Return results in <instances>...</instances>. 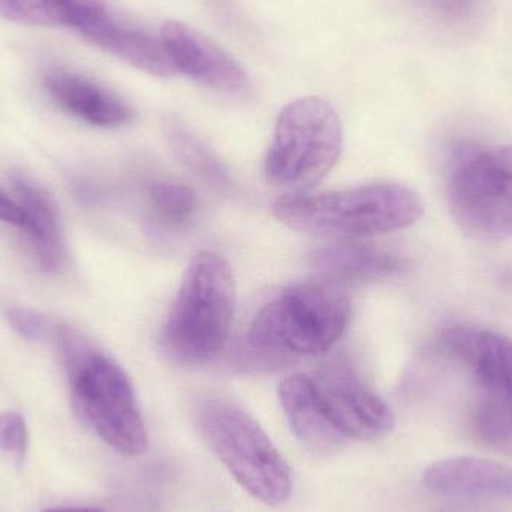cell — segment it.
Masks as SVG:
<instances>
[{
    "label": "cell",
    "instance_id": "1",
    "mask_svg": "<svg viewBox=\"0 0 512 512\" xmlns=\"http://www.w3.org/2000/svg\"><path fill=\"white\" fill-rule=\"evenodd\" d=\"M349 315L348 292L337 280L292 283L256 313L239 351L240 363L273 369L327 354L345 333Z\"/></svg>",
    "mask_w": 512,
    "mask_h": 512
},
{
    "label": "cell",
    "instance_id": "2",
    "mask_svg": "<svg viewBox=\"0 0 512 512\" xmlns=\"http://www.w3.org/2000/svg\"><path fill=\"white\" fill-rule=\"evenodd\" d=\"M423 200L400 183H375L321 194H289L271 206L289 230L325 239L381 236L417 224Z\"/></svg>",
    "mask_w": 512,
    "mask_h": 512
},
{
    "label": "cell",
    "instance_id": "3",
    "mask_svg": "<svg viewBox=\"0 0 512 512\" xmlns=\"http://www.w3.org/2000/svg\"><path fill=\"white\" fill-rule=\"evenodd\" d=\"M57 339L75 411L117 453L143 454L146 424L125 370L69 325L59 328Z\"/></svg>",
    "mask_w": 512,
    "mask_h": 512
},
{
    "label": "cell",
    "instance_id": "4",
    "mask_svg": "<svg viewBox=\"0 0 512 512\" xmlns=\"http://www.w3.org/2000/svg\"><path fill=\"white\" fill-rule=\"evenodd\" d=\"M236 310V279L227 259L215 252L194 255L162 331L171 360L204 364L224 349Z\"/></svg>",
    "mask_w": 512,
    "mask_h": 512
},
{
    "label": "cell",
    "instance_id": "5",
    "mask_svg": "<svg viewBox=\"0 0 512 512\" xmlns=\"http://www.w3.org/2000/svg\"><path fill=\"white\" fill-rule=\"evenodd\" d=\"M438 349L471 372L477 439L512 457V339L489 328L457 324L439 333Z\"/></svg>",
    "mask_w": 512,
    "mask_h": 512
},
{
    "label": "cell",
    "instance_id": "6",
    "mask_svg": "<svg viewBox=\"0 0 512 512\" xmlns=\"http://www.w3.org/2000/svg\"><path fill=\"white\" fill-rule=\"evenodd\" d=\"M342 123L330 102L307 96L286 105L264 159L267 182L300 194L330 174L342 152Z\"/></svg>",
    "mask_w": 512,
    "mask_h": 512
},
{
    "label": "cell",
    "instance_id": "7",
    "mask_svg": "<svg viewBox=\"0 0 512 512\" xmlns=\"http://www.w3.org/2000/svg\"><path fill=\"white\" fill-rule=\"evenodd\" d=\"M201 432L234 480L265 505H280L292 492L291 469L261 426L239 406L209 399L198 412Z\"/></svg>",
    "mask_w": 512,
    "mask_h": 512
},
{
    "label": "cell",
    "instance_id": "8",
    "mask_svg": "<svg viewBox=\"0 0 512 512\" xmlns=\"http://www.w3.org/2000/svg\"><path fill=\"white\" fill-rule=\"evenodd\" d=\"M448 204L460 230L478 242L512 239V143L456 149Z\"/></svg>",
    "mask_w": 512,
    "mask_h": 512
},
{
    "label": "cell",
    "instance_id": "9",
    "mask_svg": "<svg viewBox=\"0 0 512 512\" xmlns=\"http://www.w3.org/2000/svg\"><path fill=\"white\" fill-rule=\"evenodd\" d=\"M310 378L325 414L345 438L378 441L393 432V412L348 361H333Z\"/></svg>",
    "mask_w": 512,
    "mask_h": 512
},
{
    "label": "cell",
    "instance_id": "10",
    "mask_svg": "<svg viewBox=\"0 0 512 512\" xmlns=\"http://www.w3.org/2000/svg\"><path fill=\"white\" fill-rule=\"evenodd\" d=\"M162 42L177 71L230 96H246L252 84L245 69L221 47L182 21L162 26Z\"/></svg>",
    "mask_w": 512,
    "mask_h": 512
},
{
    "label": "cell",
    "instance_id": "11",
    "mask_svg": "<svg viewBox=\"0 0 512 512\" xmlns=\"http://www.w3.org/2000/svg\"><path fill=\"white\" fill-rule=\"evenodd\" d=\"M78 32L87 41L141 71L158 77H173L179 72L168 56L162 39L128 23L110 8Z\"/></svg>",
    "mask_w": 512,
    "mask_h": 512
},
{
    "label": "cell",
    "instance_id": "12",
    "mask_svg": "<svg viewBox=\"0 0 512 512\" xmlns=\"http://www.w3.org/2000/svg\"><path fill=\"white\" fill-rule=\"evenodd\" d=\"M51 101L71 116L99 128H119L131 122V107L101 84L65 69H50L42 78Z\"/></svg>",
    "mask_w": 512,
    "mask_h": 512
},
{
    "label": "cell",
    "instance_id": "13",
    "mask_svg": "<svg viewBox=\"0 0 512 512\" xmlns=\"http://www.w3.org/2000/svg\"><path fill=\"white\" fill-rule=\"evenodd\" d=\"M424 483L432 492L512 501V469L478 457H456L430 466Z\"/></svg>",
    "mask_w": 512,
    "mask_h": 512
},
{
    "label": "cell",
    "instance_id": "14",
    "mask_svg": "<svg viewBox=\"0 0 512 512\" xmlns=\"http://www.w3.org/2000/svg\"><path fill=\"white\" fill-rule=\"evenodd\" d=\"M279 399L289 426L301 444L313 453H331L340 447L345 436L325 414L310 376L291 375L283 379Z\"/></svg>",
    "mask_w": 512,
    "mask_h": 512
},
{
    "label": "cell",
    "instance_id": "15",
    "mask_svg": "<svg viewBox=\"0 0 512 512\" xmlns=\"http://www.w3.org/2000/svg\"><path fill=\"white\" fill-rule=\"evenodd\" d=\"M14 189L26 216L23 230L27 231L39 267L45 273H59L65 267L66 246L53 201L24 177H15Z\"/></svg>",
    "mask_w": 512,
    "mask_h": 512
},
{
    "label": "cell",
    "instance_id": "16",
    "mask_svg": "<svg viewBox=\"0 0 512 512\" xmlns=\"http://www.w3.org/2000/svg\"><path fill=\"white\" fill-rule=\"evenodd\" d=\"M313 267L333 280H381L406 270V262L363 243H336L310 256Z\"/></svg>",
    "mask_w": 512,
    "mask_h": 512
},
{
    "label": "cell",
    "instance_id": "17",
    "mask_svg": "<svg viewBox=\"0 0 512 512\" xmlns=\"http://www.w3.org/2000/svg\"><path fill=\"white\" fill-rule=\"evenodd\" d=\"M104 5V0H0V15L30 26H66L78 30Z\"/></svg>",
    "mask_w": 512,
    "mask_h": 512
},
{
    "label": "cell",
    "instance_id": "18",
    "mask_svg": "<svg viewBox=\"0 0 512 512\" xmlns=\"http://www.w3.org/2000/svg\"><path fill=\"white\" fill-rule=\"evenodd\" d=\"M165 135L177 159L195 176L219 192L233 191L234 183L230 171L225 168L221 159L191 129H188V126L171 117L165 122Z\"/></svg>",
    "mask_w": 512,
    "mask_h": 512
},
{
    "label": "cell",
    "instance_id": "19",
    "mask_svg": "<svg viewBox=\"0 0 512 512\" xmlns=\"http://www.w3.org/2000/svg\"><path fill=\"white\" fill-rule=\"evenodd\" d=\"M149 198L156 219L165 227L185 228L194 221L198 198L188 185L161 180L150 186Z\"/></svg>",
    "mask_w": 512,
    "mask_h": 512
},
{
    "label": "cell",
    "instance_id": "20",
    "mask_svg": "<svg viewBox=\"0 0 512 512\" xmlns=\"http://www.w3.org/2000/svg\"><path fill=\"white\" fill-rule=\"evenodd\" d=\"M436 23L453 32L477 29L489 11V0H417Z\"/></svg>",
    "mask_w": 512,
    "mask_h": 512
},
{
    "label": "cell",
    "instance_id": "21",
    "mask_svg": "<svg viewBox=\"0 0 512 512\" xmlns=\"http://www.w3.org/2000/svg\"><path fill=\"white\" fill-rule=\"evenodd\" d=\"M27 427L17 412L0 414V454L12 465L21 466L27 453Z\"/></svg>",
    "mask_w": 512,
    "mask_h": 512
},
{
    "label": "cell",
    "instance_id": "22",
    "mask_svg": "<svg viewBox=\"0 0 512 512\" xmlns=\"http://www.w3.org/2000/svg\"><path fill=\"white\" fill-rule=\"evenodd\" d=\"M9 325L27 340H41L50 331V322L41 313L26 307H12L6 312Z\"/></svg>",
    "mask_w": 512,
    "mask_h": 512
},
{
    "label": "cell",
    "instance_id": "23",
    "mask_svg": "<svg viewBox=\"0 0 512 512\" xmlns=\"http://www.w3.org/2000/svg\"><path fill=\"white\" fill-rule=\"evenodd\" d=\"M0 221L20 228H24L26 224L23 209L18 206L17 201L8 198V195L3 194L2 191H0Z\"/></svg>",
    "mask_w": 512,
    "mask_h": 512
},
{
    "label": "cell",
    "instance_id": "24",
    "mask_svg": "<svg viewBox=\"0 0 512 512\" xmlns=\"http://www.w3.org/2000/svg\"><path fill=\"white\" fill-rule=\"evenodd\" d=\"M44 512H105L98 510V508H87V507H65V508H51Z\"/></svg>",
    "mask_w": 512,
    "mask_h": 512
}]
</instances>
